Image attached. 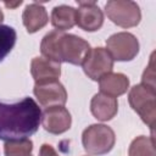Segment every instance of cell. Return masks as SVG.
I'll use <instances>...</instances> for the list:
<instances>
[{"instance_id":"obj_1","label":"cell","mask_w":156,"mask_h":156,"mask_svg":"<svg viewBox=\"0 0 156 156\" xmlns=\"http://www.w3.org/2000/svg\"><path fill=\"white\" fill-rule=\"evenodd\" d=\"M41 122V110L32 98L17 102L0 101V139L22 140L32 136Z\"/></svg>"},{"instance_id":"obj_2","label":"cell","mask_w":156,"mask_h":156,"mask_svg":"<svg viewBox=\"0 0 156 156\" xmlns=\"http://www.w3.org/2000/svg\"><path fill=\"white\" fill-rule=\"evenodd\" d=\"M90 45L83 38L60 30H51L41 40V55L54 62H67L79 66L90 51Z\"/></svg>"},{"instance_id":"obj_3","label":"cell","mask_w":156,"mask_h":156,"mask_svg":"<svg viewBox=\"0 0 156 156\" xmlns=\"http://www.w3.org/2000/svg\"><path fill=\"white\" fill-rule=\"evenodd\" d=\"M128 101L132 108L141 117L143 122L149 126L154 134L156 119V91L155 89L138 84L134 85L128 95Z\"/></svg>"},{"instance_id":"obj_4","label":"cell","mask_w":156,"mask_h":156,"mask_svg":"<svg viewBox=\"0 0 156 156\" xmlns=\"http://www.w3.org/2000/svg\"><path fill=\"white\" fill-rule=\"evenodd\" d=\"M115 132L105 124H91L84 129L82 143L89 155L101 156L110 152L115 145Z\"/></svg>"},{"instance_id":"obj_5","label":"cell","mask_w":156,"mask_h":156,"mask_svg":"<svg viewBox=\"0 0 156 156\" xmlns=\"http://www.w3.org/2000/svg\"><path fill=\"white\" fill-rule=\"evenodd\" d=\"M107 17L117 26L129 28L139 24L141 12L136 2L129 0H111L105 5Z\"/></svg>"},{"instance_id":"obj_6","label":"cell","mask_w":156,"mask_h":156,"mask_svg":"<svg viewBox=\"0 0 156 156\" xmlns=\"http://www.w3.org/2000/svg\"><path fill=\"white\" fill-rule=\"evenodd\" d=\"M106 46L111 57L117 61H130L139 52L138 39L128 32L112 34L106 40Z\"/></svg>"},{"instance_id":"obj_7","label":"cell","mask_w":156,"mask_h":156,"mask_svg":"<svg viewBox=\"0 0 156 156\" xmlns=\"http://www.w3.org/2000/svg\"><path fill=\"white\" fill-rule=\"evenodd\" d=\"M33 93L37 96L39 104L46 107L63 106L67 101L66 89L58 82V79H46L35 82Z\"/></svg>"},{"instance_id":"obj_8","label":"cell","mask_w":156,"mask_h":156,"mask_svg":"<svg viewBox=\"0 0 156 156\" xmlns=\"http://www.w3.org/2000/svg\"><path fill=\"white\" fill-rule=\"evenodd\" d=\"M84 73L93 80H99L106 73H110L113 68V58L108 51L104 48L90 49L84 62L82 63Z\"/></svg>"},{"instance_id":"obj_9","label":"cell","mask_w":156,"mask_h":156,"mask_svg":"<svg viewBox=\"0 0 156 156\" xmlns=\"http://www.w3.org/2000/svg\"><path fill=\"white\" fill-rule=\"evenodd\" d=\"M76 24L87 32H95L104 23V13L95 1H77Z\"/></svg>"},{"instance_id":"obj_10","label":"cell","mask_w":156,"mask_h":156,"mask_svg":"<svg viewBox=\"0 0 156 156\" xmlns=\"http://www.w3.org/2000/svg\"><path fill=\"white\" fill-rule=\"evenodd\" d=\"M43 128L51 134H61L69 129L72 118L63 106H50L41 112Z\"/></svg>"},{"instance_id":"obj_11","label":"cell","mask_w":156,"mask_h":156,"mask_svg":"<svg viewBox=\"0 0 156 156\" xmlns=\"http://www.w3.org/2000/svg\"><path fill=\"white\" fill-rule=\"evenodd\" d=\"M118 110V102L116 98L110 95L98 93L94 95L90 102V111L94 117L99 121H110L112 119Z\"/></svg>"},{"instance_id":"obj_12","label":"cell","mask_w":156,"mask_h":156,"mask_svg":"<svg viewBox=\"0 0 156 156\" xmlns=\"http://www.w3.org/2000/svg\"><path fill=\"white\" fill-rule=\"evenodd\" d=\"M23 24L28 33H35L46 26L49 17L45 7L41 4L33 2L26 6L23 15H22Z\"/></svg>"},{"instance_id":"obj_13","label":"cell","mask_w":156,"mask_h":156,"mask_svg":"<svg viewBox=\"0 0 156 156\" xmlns=\"http://www.w3.org/2000/svg\"><path fill=\"white\" fill-rule=\"evenodd\" d=\"M100 93L117 98L124 94L129 87V79L122 73H106L99 78Z\"/></svg>"},{"instance_id":"obj_14","label":"cell","mask_w":156,"mask_h":156,"mask_svg":"<svg viewBox=\"0 0 156 156\" xmlns=\"http://www.w3.org/2000/svg\"><path fill=\"white\" fill-rule=\"evenodd\" d=\"M30 73L35 82L57 79L61 76V66L45 57H34L30 63Z\"/></svg>"},{"instance_id":"obj_15","label":"cell","mask_w":156,"mask_h":156,"mask_svg":"<svg viewBox=\"0 0 156 156\" xmlns=\"http://www.w3.org/2000/svg\"><path fill=\"white\" fill-rule=\"evenodd\" d=\"M51 24L60 32L71 29L76 24V9L67 5L55 6L51 12Z\"/></svg>"},{"instance_id":"obj_16","label":"cell","mask_w":156,"mask_h":156,"mask_svg":"<svg viewBox=\"0 0 156 156\" xmlns=\"http://www.w3.org/2000/svg\"><path fill=\"white\" fill-rule=\"evenodd\" d=\"M129 156H156L155 152V138L149 136H136L129 145Z\"/></svg>"},{"instance_id":"obj_17","label":"cell","mask_w":156,"mask_h":156,"mask_svg":"<svg viewBox=\"0 0 156 156\" xmlns=\"http://www.w3.org/2000/svg\"><path fill=\"white\" fill-rule=\"evenodd\" d=\"M16 30L7 26V24H0V62L4 61V58L11 52L16 44Z\"/></svg>"},{"instance_id":"obj_18","label":"cell","mask_w":156,"mask_h":156,"mask_svg":"<svg viewBox=\"0 0 156 156\" xmlns=\"http://www.w3.org/2000/svg\"><path fill=\"white\" fill-rule=\"evenodd\" d=\"M33 150V143L29 139L11 140L4 145V152L6 156H29Z\"/></svg>"},{"instance_id":"obj_19","label":"cell","mask_w":156,"mask_h":156,"mask_svg":"<svg viewBox=\"0 0 156 156\" xmlns=\"http://www.w3.org/2000/svg\"><path fill=\"white\" fill-rule=\"evenodd\" d=\"M154 56L155 54L151 55V60H150V63L149 66L146 67V69L144 71L143 73V78H141V84L143 85H146V87H150L152 89H155V69H154Z\"/></svg>"},{"instance_id":"obj_20","label":"cell","mask_w":156,"mask_h":156,"mask_svg":"<svg viewBox=\"0 0 156 156\" xmlns=\"http://www.w3.org/2000/svg\"><path fill=\"white\" fill-rule=\"evenodd\" d=\"M39 156H58L55 149L49 144H43L39 151Z\"/></svg>"},{"instance_id":"obj_21","label":"cell","mask_w":156,"mask_h":156,"mask_svg":"<svg viewBox=\"0 0 156 156\" xmlns=\"http://www.w3.org/2000/svg\"><path fill=\"white\" fill-rule=\"evenodd\" d=\"M21 4H22V1L20 0V1H16V2H5V6H7V7H16V6L21 5Z\"/></svg>"},{"instance_id":"obj_22","label":"cell","mask_w":156,"mask_h":156,"mask_svg":"<svg viewBox=\"0 0 156 156\" xmlns=\"http://www.w3.org/2000/svg\"><path fill=\"white\" fill-rule=\"evenodd\" d=\"M2 21H4V13H2V11L0 10V24H1Z\"/></svg>"},{"instance_id":"obj_23","label":"cell","mask_w":156,"mask_h":156,"mask_svg":"<svg viewBox=\"0 0 156 156\" xmlns=\"http://www.w3.org/2000/svg\"><path fill=\"white\" fill-rule=\"evenodd\" d=\"M29 156H32V155H29Z\"/></svg>"}]
</instances>
